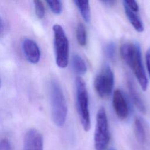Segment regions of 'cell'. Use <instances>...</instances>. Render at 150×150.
Returning a JSON list of instances; mask_svg holds the SVG:
<instances>
[{
    "label": "cell",
    "mask_w": 150,
    "mask_h": 150,
    "mask_svg": "<svg viewBox=\"0 0 150 150\" xmlns=\"http://www.w3.org/2000/svg\"><path fill=\"white\" fill-rule=\"evenodd\" d=\"M112 105L117 117L121 120L126 119L129 114L127 103L120 90H115L113 94Z\"/></svg>",
    "instance_id": "9"
},
{
    "label": "cell",
    "mask_w": 150,
    "mask_h": 150,
    "mask_svg": "<svg viewBox=\"0 0 150 150\" xmlns=\"http://www.w3.org/2000/svg\"><path fill=\"white\" fill-rule=\"evenodd\" d=\"M125 13L129 21L131 24L134 28L138 32H142L144 30V25L142 22L139 18L137 12H135L128 8L125 4H123Z\"/></svg>",
    "instance_id": "11"
},
{
    "label": "cell",
    "mask_w": 150,
    "mask_h": 150,
    "mask_svg": "<svg viewBox=\"0 0 150 150\" xmlns=\"http://www.w3.org/2000/svg\"><path fill=\"white\" fill-rule=\"evenodd\" d=\"M120 54L135 74L141 88L145 91L148 86V80L142 63L139 46L134 43L124 42L121 45Z\"/></svg>",
    "instance_id": "1"
},
{
    "label": "cell",
    "mask_w": 150,
    "mask_h": 150,
    "mask_svg": "<svg viewBox=\"0 0 150 150\" xmlns=\"http://www.w3.org/2000/svg\"><path fill=\"white\" fill-rule=\"evenodd\" d=\"M134 132L137 141L140 144H144L146 139V134L143 121L139 117H136L135 119Z\"/></svg>",
    "instance_id": "12"
},
{
    "label": "cell",
    "mask_w": 150,
    "mask_h": 150,
    "mask_svg": "<svg viewBox=\"0 0 150 150\" xmlns=\"http://www.w3.org/2000/svg\"><path fill=\"white\" fill-rule=\"evenodd\" d=\"M34 6H35V14L36 17L41 19H42L45 14V7L40 1H34Z\"/></svg>",
    "instance_id": "17"
},
{
    "label": "cell",
    "mask_w": 150,
    "mask_h": 150,
    "mask_svg": "<svg viewBox=\"0 0 150 150\" xmlns=\"http://www.w3.org/2000/svg\"><path fill=\"white\" fill-rule=\"evenodd\" d=\"M3 29H4V23L1 18H0V33L2 32Z\"/></svg>",
    "instance_id": "23"
},
{
    "label": "cell",
    "mask_w": 150,
    "mask_h": 150,
    "mask_svg": "<svg viewBox=\"0 0 150 150\" xmlns=\"http://www.w3.org/2000/svg\"><path fill=\"white\" fill-rule=\"evenodd\" d=\"M22 49L26 60L32 64L37 63L40 58V50L37 43L32 39L26 38L22 41Z\"/></svg>",
    "instance_id": "8"
},
{
    "label": "cell",
    "mask_w": 150,
    "mask_h": 150,
    "mask_svg": "<svg viewBox=\"0 0 150 150\" xmlns=\"http://www.w3.org/2000/svg\"><path fill=\"white\" fill-rule=\"evenodd\" d=\"M103 3H104L105 4H106L107 5H113V4H114L115 2V1H103Z\"/></svg>",
    "instance_id": "22"
},
{
    "label": "cell",
    "mask_w": 150,
    "mask_h": 150,
    "mask_svg": "<svg viewBox=\"0 0 150 150\" xmlns=\"http://www.w3.org/2000/svg\"><path fill=\"white\" fill-rule=\"evenodd\" d=\"M50 10L55 14L59 15L62 11V4L60 1L49 0L46 1Z\"/></svg>",
    "instance_id": "16"
},
{
    "label": "cell",
    "mask_w": 150,
    "mask_h": 150,
    "mask_svg": "<svg viewBox=\"0 0 150 150\" xmlns=\"http://www.w3.org/2000/svg\"><path fill=\"white\" fill-rule=\"evenodd\" d=\"M114 83L113 72L109 65L105 64L94 79V89L100 97L106 98L111 93Z\"/></svg>",
    "instance_id": "6"
},
{
    "label": "cell",
    "mask_w": 150,
    "mask_h": 150,
    "mask_svg": "<svg viewBox=\"0 0 150 150\" xmlns=\"http://www.w3.org/2000/svg\"><path fill=\"white\" fill-rule=\"evenodd\" d=\"M110 139L108 122L105 110L100 107L96 115V124L94 135L96 150H105Z\"/></svg>",
    "instance_id": "4"
},
{
    "label": "cell",
    "mask_w": 150,
    "mask_h": 150,
    "mask_svg": "<svg viewBox=\"0 0 150 150\" xmlns=\"http://www.w3.org/2000/svg\"><path fill=\"white\" fill-rule=\"evenodd\" d=\"M56 62L58 67L65 68L69 62V41L63 28L60 25L53 26Z\"/></svg>",
    "instance_id": "5"
},
{
    "label": "cell",
    "mask_w": 150,
    "mask_h": 150,
    "mask_svg": "<svg viewBox=\"0 0 150 150\" xmlns=\"http://www.w3.org/2000/svg\"><path fill=\"white\" fill-rule=\"evenodd\" d=\"M104 53L107 58L112 60L115 54V45L113 42H110L104 47Z\"/></svg>",
    "instance_id": "18"
},
{
    "label": "cell",
    "mask_w": 150,
    "mask_h": 150,
    "mask_svg": "<svg viewBox=\"0 0 150 150\" xmlns=\"http://www.w3.org/2000/svg\"><path fill=\"white\" fill-rule=\"evenodd\" d=\"M74 71L79 75H83L87 71V65L84 60L78 54H74L71 60Z\"/></svg>",
    "instance_id": "13"
},
{
    "label": "cell",
    "mask_w": 150,
    "mask_h": 150,
    "mask_svg": "<svg viewBox=\"0 0 150 150\" xmlns=\"http://www.w3.org/2000/svg\"><path fill=\"white\" fill-rule=\"evenodd\" d=\"M50 97L53 122L57 126L62 127L66 120L67 106L62 88L55 80L50 84Z\"/></svg>",
    "instance_id": "2"
},
{
    "label": "cell",
    "mask_w": 150,
    "mask_h": 150,
    "mask_svg": "<svg viewBox=\"0 0 150 150\" xmlns=\"http://www.w3.org/2000/svg\"><path fill=\"white\" fill-rule=\"evenodd\" d=\"M110 150H115V149H113V148H112V149H110Z\"/></svg>",
    "instance_id": "24"
},
{
    "label": "cell",
    "mask_w": 150,
    "mask_h": 150,
    "mask_svg": "<svg viewBox=\"0 0 150 150\" xmlns=\"http://www.w3.org/2000/svg\"><path fill=\"white\" fill-rule=\"evenodd\" d=\"M75 87L76 105L80 120L84 130L87 132L90 130L91 126L88 108V96L85 81L81 77H76Z\"/></svg>",
    "instance_id": "3"
},
{
    "label": "cell",
    "mask_w": 150,
    "mask_h": 150,
    "mask_svg": "<svg viewBox=\"0 0 150 150\" xmlns=\"http://www.w3.org/2000/svg\"><path fill=\"white\" fill-rule=\"evenodd\" d=\"M76 38L79 44L84 46L87 42V35L86 30L84 25L82 23H79L77 26L76 29Z\"/></svg>",
    "instance_id": "15"
},
{
    "label": "cell",
    "mask_w": 150,
    "mask_h": 150,
    "mask_svg": "<svg viewBox=\"0 0 150 150\" xmlns=\"http://www.w3.org/2000/svg\"><path fill=\"white\" fill-rule=\"evenodd\" d=\"M23 150H43V138L36 129H29L25 137Z\"/></svg>",
    "instance_id": "7"
},
{
    "label": "cell",
    "mask_w": 150,
    "mask_h": 150,
    "mask_svg": "<svg viewBox=\"0 0 150 150\" xmlns=\"http://www.w3.org/2000/svg\"><path fill=\"white\" fill-rule=\"evenodd\" d=\"M145 60H146V64L148 71L150 76V48H149L146 52Z\"/></svg>",
    "instance_id": "21"
},
{
    "label": "cell",
    "mask_w": 150,
    "mask_h": 150,
    "mask_svg": "<svg viewBox=\"0 0 150 150\" xmlns=\"http://www.w3.org/2000/svg\"><path fill=\"white\" fill-rule=\"evenodd\" d=\"M75 5L79 9L81 16L86 22L90 21V8L88 1H74Z\"/></svg>",
    "instance_id": "14"
},
{
    "label": "cell",
    "mask_w": 150,
    "mask_h": 150,
    "mask_svg": "<svg viewBox=\"0 0 150 150\" xmlns=\"http://www.w3.org/2000/svg\"><path fill=\"white\" fill-rule=\"evenodd\" d=\"M123 4H125L131 10L135 12H138L139 11L138 5L135 1H124Z\"/></svg>",
    "instance_id": "20"
},
{
    "label": "cell",
    "mask_w": 150,
    "mask_h": 150,
    "mask_svg": "<svg viewBox=\"0 0 150 150\" xmlns=\"http://www.w3.org/2000/svg\"><path fill=\"white\" fill-rule=\"evenodd\" d=\"M127 86L130 96L134 102L136 107L142 113L146 112L145 105L138 91H137L135 86L134 85L132 81L130 79L127 80Z\"/></svg>",
    "instance_id": "10"
},
{
    "label": "cell",
    "mask_w": 150,
    "mask_h": 150,
    "mask_svg": "<svg viewBox=\"0 0 150 150\" xmlns=\"http://www.w3.org/2000/svg\"><path fill=\"white\" fill-rule=\"evenodd\" d=\"M1 79H0V87H1Z\"/></svg>",
    "instance_id": "25"
},
{
    "label": "cell",
    "mask_w": 150,
    "mask_h": 150,
    "mask_svg": "<svg viewBox=\"0 0 150 150\" xmlns=\"http://www.w3.org/2000/svg\"><path fill=\"white\" fill-rule=\"evenodd\" d=\"M0 150H12L10 141L6 138L0 139Z\"/></svg>",
    "instance_id": "19"
}]
</instances>
